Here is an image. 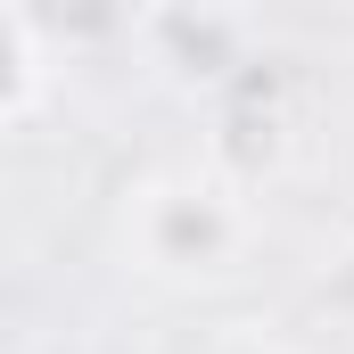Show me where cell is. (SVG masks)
Instances as JSON below:
<instances>
[{
    "label": "cell",
    "mask_w": 354,
    "mask_h": 354,
    "mask_svg": "<svg viewBox=\"0 0 354 354\" xmlns=\"http://www.w3.org/2000/svg\"><path fill=\"white\" fill-rule=\"evenodd\" d=\"M198 354H288L280 338H264V330H223V338H206Z\"/></svg>",
    "instance_id": "cell-3"
},
{
    "label": "cell",
    "mask_w": 354,
    "mask_h": 354,
    "mask_svg": "<svg viewBox=\"0 0 354 354\" xmlns=\"http://www.w3.org/2000/svg\"><path fill=\"white\" fill-rule=\"evenodd\" d=\"M132 248L149 272H223L248 248V214L223 181H149L132 206Z\"/></svg>",
    "instance_id": "cell-1"
},
{
    "label": "cell",
    "mask_w": 354,
    "mask_h": 354,
    "mask_svg": "<svg viewBox=\"0 0 354 354\" xmlns=\"http://www.w3.org/2000/svg\"><path fill=\"white\" fill-rule=\"evenodd\" d=\"M214 165L231 181H256L280 165V107H231L214 132Z\"/></svg>",
    "instance_id": "cell-2"
}]
</instances>
